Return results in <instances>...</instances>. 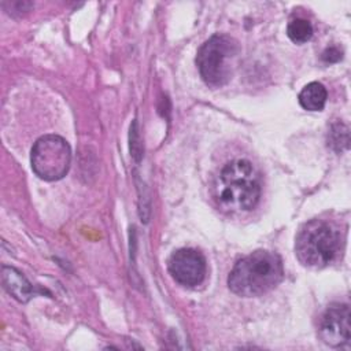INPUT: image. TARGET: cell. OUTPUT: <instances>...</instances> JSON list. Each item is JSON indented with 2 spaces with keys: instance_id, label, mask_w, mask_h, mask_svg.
I'll use <instances>...</instances> for the list:
<instances>
[{
  "instance_id": "obj_1",
  "label": "cell",
  "mask_w": 351,
  "mask_h": 351,
  "mask_svg": "<svg viewBox=\"0 0 351 351\" xmlns=\"http://www.w3.org/2000/svg\"><path fill=\"white\" fill-rule=\"evenodd\" d=\"M261 191V176L247 159L228 162L214 181L215 202L229 213H245L255 208Z\"/></svg>"
},
{
  "instance_id": "obj_2",
  "label": "cell",
  "mask_w": 351,
  "mask_h": 351,
  "mask_svg": "<svg viewBox=\"0 0 351 351\" xmlns=\"http://www.w3.org/2000/svg\"><path fill=\"white\" fill-rule=\"evenodd\" d=\"M282 277L284 266L280 255L258 250L234 263L228 277V285L233 293L252 298L274 289Z\"/></svg>"
},
{
  "instance_id": "obj_3",
  "label": "cell",
  "mask_w": 351,
  "mask_h": 351,
  "mask_svg": "<svg viewBox=\"0 0 351 351\" xmlns=\"http://www.w3.org/2000/svg\"><path fill=\"white\" fill-rule=\"evenodd\" d=\"M340 248V230L324 219H311L304 223L295 241V254L299 262L308 267L329 265L335 261Z\"/></svg>"
},
{
  "instance_id": "obj_4",
  "label": "cell",
  "mask_w": 351,
  "mask_h": 351,
  "mask_svg": "<svg viewBox=\"0 0 351 351\" xmlns=\"http://www.w3.org/2000/svg\"><path fill=\"white\" fill-rule=\"evenodd\" d=\"M237 52V43L232 37L225 34L210 37L196 55V64L202 80L215 88L225 85L232 78Z\"/></svg>"
},
{
  "instance_id": "obj_5",
  "label": "cell",
  "mask_w": 351,
  "mask_h": 351,
  "mask_svg": "<svg viewBox=\"0 0 351 351\" xmlns=\"http://www.w3.org/2000/svg\"><path fill=\"white\" fill-rule=\"evenodd\" d=\"M32 169L45 181H56L66 176L71 163L69 143L56 134L40 137L32 148Z\"/></svg>"
},
{
  "instance_id": "obj_6",
  "label": "cell",
  "mask_w": 351,
  "mask_h": 351,
  "mask_svg": "<svg viewBox=\"0 0 351 351\" xmlns=\"http://www.w3.org/2000/svg\"><path fill=\"white\" fill-rule=\"evenodd\" d=\"M167 267L171 277L185 287H196L202 284L207 270L204 256L193 248H181L173 252Z\"/></svg>"
},
{
  "instance_id": "obj_7",
  "label": "cell",
  "mask_w": 351,
  "mask_h": 351,
  "mask_svg": "<svg viewBox=\"0 0 351 351\" xmlns=\"http://www.w3.org/2000/svg\"><path fill=\"white\" fill-rule=\"evenodd\" d=\"M319 339L330 347H341L350 341V306L332 303L324 311L318 325Z\"/></svg>"
},
{
  "instance_id": "obj_8",
  "label": "cell",
  "mask_w": 351,
  "mask_h": 351,
  "mask_svg": "<svg viewBox=\"0 0 351 351\" xmlns=\"http://www.w3.org/2000/svg\"><path fill=\"white\" fill-rule=\"evenodd\" d=\"M1 278H3V285L5 291L11 296H14L16 300L25 303L34 295L33 285L16 269L10 266H3Z\"/></svg>"
},
{
  "instance_id": "obj_9",
  "label": "cell",
  "mask_w": 351,
  "mask_h": 351,
  "mask_svg": "<svg viewBox=\"0 0 351 351\" xmlns=\"http://www.w3.org/2000/svg\"><path fill=\"white\" fill-rule=\"evenodd\" d=\"M328 92L321 82L307 84L299 93V103L307 111H321L326 103Z\"/></svg>"
},
{
  "instance_id": "obj_10",
  "label": "cell",
  "mask_w": 351,
  "mask_h": 351,
  "mask_svg": "<svg viewBox=\"0 0 351 351\" xmlns=\"http://www.w3.org/2000/svg\"><path fill=\"white\" fill-rule=\"evenodd\" d=\"M288 37L296 44H304L313 37V26L307 19L296 18L288 23Z\"/></svg>"
},
{
  "instance_id": "obj_11",
  "label": "cell",
  "mask_w": 351,
  "mask_h": 351,
  "mask_svg": "<svg viewBox=\"0 0 351 351\" xmlns=\"http://www.w3.org/2000/svg\"><path fill=\"white\" fill-rule=\"evenodd\" d=\"M348 143H350L348 128L341 122L333 123L328 134V145L336 152H341L343 149L348 148Z\"/></svg>"
},
{
  "instance_id": "obj_12",
  "label": "cell",
  "mask_w": 351,
  "mask_h": 351,
  "mask_svg": "<svg viewBox=\"0 0 351 351\" xmlns=\"http://www.w3.org/2000/svg\"><path fill=\"white\" fill-rule=\"evenodd\" d=\"M321 58H322V60L326 62V63H335V62H339V60L343 58V55H341V51H340L339 48L330 47V48H326V49L322 52Z\"/></svg>"
}]
</instances>
